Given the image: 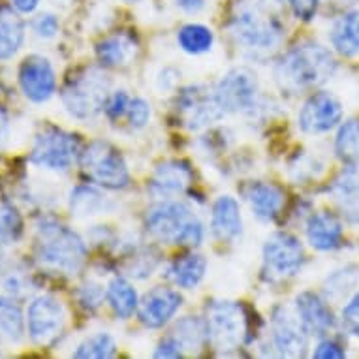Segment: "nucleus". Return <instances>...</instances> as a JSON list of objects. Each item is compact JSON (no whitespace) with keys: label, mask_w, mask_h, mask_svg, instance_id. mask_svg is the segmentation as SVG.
Here are the masks:
<instances>
[{"label":"nucleus","mask_w":359,"mask_h":359,"mask_svg":"<svg viewBox=\"0 0 359 359\" xmlns=\"http://www.w3.org/2000/svg\"><path fill=\"white\" fill-rule=\"evenodd\" d=\"M233 40L252 55H269L283 43L286 27L278 0H237L231 10Z\"/></svg>","instance_id":"f257e3e1"},{"label":"nucleus","mask_w":359,"mask_h":359,"mask_svg":"<svg viewBox=\"0 0 359 359\" xmlns=\"http://www.w3.org/2000/svg\"><path fill=\"white\" fill-rule=\"evenodd\" d=\"M36 262L49 271L60 275H76L81 271L87 247L76 231L65 224L41 218L36 226Z\"/></svg>","instance_id":"f03ea898"},{"label":"nucleus","mask_w":359,"mask_h":359,"mask_svg":"<svg viewBox=\"0 0 359 359\" xmlns=\"http://www.w3.org/2000/svg\"><path fill=\"white\" fill-rule=\"evenodd\" d=\"M335 59L320 43L309 41L290 49L275 66L277 85L286 93H299L305 88L318 87L333 76Z\"/></svg>","instance_id":"7ed1b4c3"},{"label":"nucleus","mask_w":359,"mask_h":359,"mask_svg":"<svg viewBox=\"0 0 359 359\" xmlns=\"http://www.w3.org/2000/svg\"><path fill=\"white\" fill-rule=\"evenodd\" d=\"M149 233L165 243L181 247H198L203 241V224L183 201L164 200L147 212Z\"/></svg>","instance_id":"20e7f679"},{"label":"nucleus","mask_w":359,"mask_h":359,"mask_svg":"<svg viewBox=\"0 0 359 359\" xmlns=\"http://www.w3.org/2000/svg\"><path fill=\"white\" fill-rule=\"evenodd\" d=\"M109 93V77L96 66L83 68L66 81L62 88V104L76 118H93L104 109Z\"/></svg>","instance_id":"39448f33"},{"label":"nucleus","mask_w":359,"mask_h":359,"mask_svg":"<svg viewBox=\"0 0 359 359\" xmlns=\"http://www.w3.org/2000/svg\"><path fill=\"white\" fill-rule=\"evenodd\" d=\"M205 325L207 341L220 353L233 352L247 339V314L233 301H212L207 306Z\"/></svg>","instance_id":"423d86ee"},{"label":"nucleus","mask_w":359,"mask_h":359,"mask_svg":"<svg viewBox=\"0 0 359 359\" xmlns=\"http://www.w3.org/2000/svg\"><path fill=\"white\" fill-rule=\"evenodd\" d=\"M83 171L88 179L104 189L121 190L128 187L130 171L124 162L123 154L107 142L90 143L81 154Z\"/></svg>","instance_id":"0eeeda50"},{"label":"nucleus","mask_w":359,"mask_h":359,"mask_svg":"<svg viewBox=\"0 0 359 359\" xmlns=\"http://www.w3.org/2000/svg\"><path fill=\"white\" fill-rule=\"evenodd\" d=\"M79 156V140L65 130L49 126L38 134L30 151V162L51 171L70 170Z\"/></svg>","instance_id":"6e6552de"},{"label":"nucleus","mask_w":359,"mask_h":359,"mask_svg":"<svg viewBox=\"0 0 359 359\" xmlns=\"http://www.w3.org/2000/svg\"><path fill=\"white\" fill-rule=\"evenodd\" d=\"M305 262L299 239L290 233H275L264 247V273L269 280L294 277Z\"/></svg>","instance_id":"1a4fd4ad"},{"label":"nucleus","mask_w":359,"mask_h":359,"mask_svg":"<svg viewBox=\"0 0 359 359\" xmlns=\"http://www.w3.org/2000/svg\"><path fill=\"white\" fill-rule=\"evenodd\" d=\"M30 339L40 346H51L65 331L66 312L65 306L53 295L36 297L27 312Z\"/></svg>","instance_id":"9d476101"},{"label":"nucleus","mask_w":359,"mask_h":359,"mask_svg":"<svg viewBox=\"0 0 359 359\" xmlns=\"http://www.w3.org/2000/svg\"><path fill=\"white\" fill-rule=\"evenodd\" d=\"M212 93L224 113L250 111L258 96V79L248 68H233L217 83Z\"/></svg>","instance_id":"9b49d317"},{"label":"nucleus","mask_w":359,"mask_h":359,"mask_svg":"<svg viewBox=\"0 0 359 359\" xmlns=\"http://www.w3.org/2000/svg\"><path fill=\"white\" fill-rule=\"evenodd\" d=\"M177 109L190 130H203L224 118V109L205 87H187L177 96Z\"/></svg>","instance_id":"f8f14e48"},{"label":"nucleus","mask_w":359,"mask_h":359,"mask_svg":"<svg viewBox=\"0 0 359 359\" xmlns=\"http://www.w3.org/2000/svg\"><path fill=\"white\" fill-rule=\"evenodd\" d=\"M271 346L280 358H303L309 348L305 325L297 314L277 306L271 318Z\"/></svg>","instance_id":"ddd939ff"},{"label":"nucleus","mask_w":359,"mask_h":359,"mask_svg":"<svg viewBox=\"0 0 359 359\" xmlns=\"http://www.w3.org/2000/svg\"><path fill=\"white\" fill-rule=\"evenodd\" d=\"M342 106L330 93H314L299 111V126L306 134H325L341 123Z\"/></svg>","instance_id":"4468645a"},{"label":"nucleus","mask_w":359,"mask_h":359,"mask_svg":"<svg viewBox=\"0 0 359 359\" xmlns=\"http://www.w3.org/2000/svg\"><path fill=\"white\" fill-rule=\"evenodd\" d=\"M19 85L30 102H48L57 88L51 62L43 57H29L19 70Z\"/></svg>","instance_id":"2eb2a0df"},{"label":"nucleus","mask_w":359,"mask_h":359,"mask_svg":"<svg viewBox=\"0 0 359 359\" xmlns=\"http://www.w3.org/2000/svg\"><path fill=\"white\" fill-rule=\"evenodd\" d=\"M194 179L190 165L183 160H168L154 170L149 181V192L158 200H171L183 194Z\"/></svg>","instance_id":"dca6fc26"},{"label":"nucleus","mask_w":359,"mask_h":359,"mask_svg":"<svg viewBox=\"0 0 359 359\" xmlns=\"http://www.w3.org/2000/svg\"><path fill=\"white\" fill-rule=\"evenodd\" d=\"M183 305V297L171 288H153L140 303V320L147 327H162L168 324Z\"/></svg>","instance_id":"f3484780"},{"label":"nucleus","mask_w":359,"mask_h":359,"mask_svg":"<svg viewBox=\"0 0 359 359\" xmlns=\"http://www.w3.org/2000/svg\"><path fill=\"white\" fill-rule=\"evenodd\" d=\"M295 314L299 316L301 324L305 325L309 335L324 337L335 325V318H333L330 305L314 292H303L297 295Z\"/></svg>","instance_id":"a211bd4d"},{"label":"nucleus","mask_w":359,"mask_h":359,"mask_svg":"<svg viewBox=\"0 0 359 359\" xmlns=\"http://www.w3.org/2000/svg\"><path fill=\"white\" fill-rule=\"evenodd\" d=\"M337 209L350 224H359V165L353 164L337 175L330 189Z\"/></svg>","instance_id":"6ab92c4d"},{"label":"nucleus","mask_w":359,"mask_h":359,"mask_svg":"<svg viewBox=\"0 0 359 359\" xmlns=\"http://www.w3.org/2000/svg\"><path fill=\"white\" fill-rule=\"evenodd\" d=\"M34 290L29 269L21 262L2 256L0 258V297L8 301H21Z\"/></svg>","instance_id":"aec40b11"},{"label":"nucleus","mask_w":359,"mask_h":359,"mask_svg":"<svg viewBox=\"0 0 359 359\" xmlns=\"http://www.w3.org/2000/svg\"><path fill=\"white\" fill-rule=\"evenodd\" d=\"M212 233L220 241H236L243 233L241 209L231 196H220L215 205H212L211 215Z\"/></svg>","instance_id":"412c9836"},{"label":"nucleus","mask_w":359,"mask_h":359,"mask_svg":"<svg viewBox=\"0 0 359 359\" xmlns=\"http://www.w3.org/2000/svg\"><path fill=\"white\" fill-rule=\"evenodd\" d=\"M245 198L254 215L264 222L275 220L284 207V192L271 183H250L245 190Z\"/></svg>","instance_id":"4be33fe9"},{"label":"nucleus","mask_w":359,"mask_h":359,"mask_svg":"<svg viewBox=\"0 0 359 359\" xmlns=\"http://www.w3.org/2000/svg\"><path fill=\"white\" fill-rule=\"evenodd\" d=\"M306 239L316 250H333L342 241V226L331 212H314L306 222Z\"/></svg>","instance_id":"5701e85b"},{"label":"nucleus","mask_w":359,"mask_h":359,"mask_svg":"<svg viewBox=\"0 0 359 359\" xmlns=\"http://www.w3.org/2000/svg\"><path fill=\"white\" fill-rule=\"evenodd\" d=\"M207 262L203 256H200V254H184L168 267V277L179 288L192 290L203 280Z\"/></svg>","instance_id":"b1692460"},{"label":"nucleus","mask_w":359,"mask_h":359,"mask_svg":"<svg viewBox=\"0 0 359 359\" xmlns=\"http://www.w3.org/2000/svg\"><path fill=\"white\" fill-rule=\"evenodd\" d=\"M111 201L102 194L100 190L88 184H81L72 190L70 194V211L77 218H90L104 215L109 211Z\"/></svg>","instance_id":"393cba45"},{"label":"nucleus","mask_w":359,"mask_h":359,"mask_svg":"<svg viewBox=\"0 0 359 359\" xmlns=\"http://www.w3.org/2000/svg\"><path fill=\"white\" fill-rule=\"evenodd\" d=\"M96 55L106 66H126L136 59L137 43L126 34H115L98 43Z\"/></svg>","instance_id":"a878e982"},{"label":"nucleus","mask_w":359,"mask_h":359,"mask_svg":"<svg viewBox=\"0 0 359 359\" xmlns=\"http://www.w3.org/2000/svg\"><path fill=\"white\" fill-rule=\"evenodd\" d=\"M25 38V25L18 13L0 6V60H6L18 53Z\"/></svg>","instance_id":"bb28decb"},{"label":"nucleus","mask_w":359,"mask_h":359,"mask_svg":"<svg viewBox=\"0 0 359 359\" xmlns=\"http://www.w3.org/2000/svg\"><path fill=\"white\" fill-rule=\"evenodd\" d=\"M331 43L341 55L359 53V10L342 15L331 30Z\"/></svg>","instance_id":"cd10ccee"},{"label":"nucleus","mask_w":359,"mask_h":359,"mask_svg":"<svg viewBox=\"0 0 359 359\" xmlns=\"http://www.w3.org/2000/svg\"><path fill=\"white\" fill-rule=\"evenodd\" d=\"M107 299L118 318H130L137 309V292L126 278H113L107 286Z\"/></svg>","instance_id":"c85d7f7f"},{"label":"nucleus","mask_w":359,"mask_h":359,"mask_svg":"<svg viewBox=\"0 0 359 359\" xmlns=\"http://www.w3.org/2000/svg\"><path fill=\"white\" fill-rule=\"evenodd\" d=\"M212 41H215V36H212L211 29H207L205 25H184L183 29L177 32V43L184 53H207L212 48Z\"/></svg>","instance_id":"c756f323"},{"label":"nucleus","mask_w":359,"mask_h":359,"mask_svg":"<svg viewBox=\"0 0 359 359\" xmlns=\"http://www.w3.org/2000/svg\"><path fill=\"white\" fill-rule=\"evenodd\" d=\"M335 153L337 156L353 165L359 164V121L350 118L339 128V134L335 137Z\"/></svg>","instance_id":"7c9ffc66"},{"label":"nucleus","mask_w":359,"mask_h":359,"mask_svg":"<svg viewBox=\"0 0 359 359\" xmlns=\"http://www.w3.org/2000/svg\"><path fill=\"white\" fill-rule=\"evenodd\" d=\"M25 324L23 314L13 301L2 299L0 297V341L15 344L23 339Z\"/></svg>","instance_id":"2f4dec72"},{"label":"nucleus","mask_w":359,"mask_h":359,"mask_svg":"<svg viewBox=\"0 0 359 359\" xmlns=\"http://www.w3.org/2000/svg\"><path fill=\"white\" fill-rule=\"evenodd\" d=\"M173 337L181 342L184 350H200L207 339V325L203 320L196 318V316H187L179 324L175 325Z\"/></svg>","instance_id":"473e14b6"},{"label":"nucleus","mask_w":359,"mask_h":359,"mask_svg":"<svg viewBox=\"0 0 359 359\" xmlns=\"http://www.w3.org/2000/svg\"><path fill=\"white\" fill-rule=\"evenodd\" d=\"M117 352L115 341L107 333H96L88 337L87 341H83L77 350L74 352V358L77 359H107L113 358Z\"/></svg>","instance_id":"72a5a7b5"},{"label":"nucleus","mask_w":359,"mask_h":359,"mask_svg":"<svg viewBox=\"0 0 359 359\" xmlns=\"http://www.w3.org/2000/svg\"><path fill=\"white\" fill-rule=\"evenodd\" d=\"M23 236V218L13 205H0V247H10Z\"/></svg>","instance_id":"f704fd0d"},{"label":"nucleus","mask_w":359,"mask_h":359,"mask_svg":"<svg viewBox=\"0 0 359 359\" xmlns=\"http://www.w3.org/2000/svg\"><path fill=\"white\" fill-rule=\"evenodd\" d=\"M355 271L346 267V269H341V271H335V275H331L325 283V294L331 299H337V297H342L344 294L350 292V288H353L355 284Z\"/></svg>","instance_id":"c9c22d12"},{"label":"nucleus","mask_w":359,"mask_h":359,"mask_svg":"<svg viewBox=\"0 0 359 359\" xmlns=\"http://www.w3.org/2000/svg\"><path fill=\"white\" fill-rule=\"evenodd\" d=\"M79 303H81L87 311H95L98 306L102 305V301L107 295V292H104L100 284L95 283H87L83 284L81 288H79Z\"/></svg>","instance_id":"e433bc0d"},{"label":"nucleus","mask_w":359,"mask_h":359,"mask_svg":"<svg viewBox=\"0 0 359 359\" xmlns=\"http://www.w3.org/2000/svg\"><path fill=\"white\" fill-rule=\"evenodd\" d=\"M126 115H128L132 128H143L151 118V106L143 98H134V100H130Z\"/></svg>","instance_id":"4c0bfd02"},{"label":"nucleus","mask_w":359,"mask_h":359,"mask_svg":"<svg viewBox=\"0 0 359 359\" xmlns=\"http://www.w3.org/2000/svg\"><path fill=\"white\" fill-rule=\"evenodd\" d=\"M32 30H34V34L38 38H41V40H51L59 32V19L53 13H41V15H38L34 19Z\"/></svg>","instance_id":"58836bf2"},{"label":"nucleus","mask_w":359,"mask_h":359,"mask_svg":"<svg viewBox=\"0 0 359 359\" xmlns=\"http://www.w3.org/2000/svg\"><path fill=\"white\" fill-rule=\"evenodd\" d=\"M342 325L353 337H359V292L342 309Z\"/></svg>","instance_id":"ea45409f"},{"label":"nucleus","mask_w":359,"mask_h":359,"mask_svg":"<svg viewBox=\"0 0 359 359\" xmlns=\"http://www.w3.org/2000/svg\"><path fill=\"white\" fill-rule=\"evenodd\" d=\"M128 95H126L124 90H117V93H113L111 96H107V102L106 106H104V109H106L107 117L115 121V118H121L124 113L128 111Z\"/></svg>","instance_id":"a19ab883"},{"label":"nucleus","mask_w":359,"mask_h":359,"mask_svg":"<svg viewBox=\"0 0 359 359\" xmlns=\"http://www.w3.org/2000/svg\"><path fill=\"white\" fill-rule=\"evenodd\" d=\"M286 2L292 8L295 18L301 19V21H311V19H314L320 6V0H286Z\"/></svg>","instance_id":"79ce46f5"},{"label":"nucleus","mask_w":359,"mask_h":359,"mask_svg":"<svg viewBox=\"0 0 359 359\" xmlns=\"http://www.w3.org/2000/svg\"><path fill=\"white\" fill-rule=\"evenodd\" d=\"M183 353L184 348L181 346V342L171 335L160 342V346L156 348L154 355H156V358H183Z\"/></svg>","instance_id":"37998d69"},{"label":"nucleus","mask_w":359,"mask_h":359,"mask_svg":"<svg viewBox=\"0 0 359 359\" xmlns=\"http://www.w3.org/2000/svg\"><path fill=\"white\" fill-rule=\"evenodd\" d=\"M312 355H314L316 359H342L346 353H344V350H342L339 342L324 341V342H320L318 348L314 350Z\"/></svg>","instance_id":"c03bdc74"},{"label":"nucleus","mask_w":359,"mask_h":359,"mask_svg":"<svg viewBox=\"0 0 359 359\" xmlns=\"http://www.w3.org/2000/svg\"><path fill=\"white\" fill-rule=\"evenodd\" d=\"M179 77H181V72L179 70H175V68H164L158 76V88L160 90L175 88V85L179 83Z\"/></svg>","instance_id":"a18cd8bd"},{"label":"nucleus","mask_w":359,"mask_h":359,"mask_svg":"<svg viewBox=\"0 0 359 359\" xmlns=\"http://www.w3.org/2000/svg\"><path fill=\"white\" fill-rule=\"evenodd\" d=\"M177 6L187 13H198L205 6V0H177Z\"/></svg>","instance_id":"49530a36"},{"label":"nucleus","mask_w":359,"mask_h":359,"mask_svg":"<svg viewBox=\"0 0 359 359\" xmlns=\"http://www.w3.org/2000/svg\"><path fill=\"white\" fill-rule=\"evenodd\" d=\"M40 4V0H12V6L19 13H32Z\"/></svg>","instance_id":"de8ad7c7"},{"label":"nucleus","mask_w":359,"mask_h":359,"mask_svg":"<svg viewBox=\"0 0 359 359\" xmlns=\"http://www.w3.org/2000/svg\"><path fill=\"white\" fill-rule=\"evenodd\" d=\"M8 134H10V118H8L6 111L0 107V149L4 147V143L8 140Z\"/></svg>","instance_id":"09e8293b"},{"label":"nucleus","mask_w":359,"mask_h":359,"mask_svg":"<svg viewBox=\"0 0 359 359\" xmlns=\"http://www.w3.org/2000/svg\"><path fill=\"white\" fill-rule=\"evenodd\" d=\"M124 2H128V4H136V2H142V0H124Z\"/></svg>","instance_id":"8fccbe9b"}]
</instances>
